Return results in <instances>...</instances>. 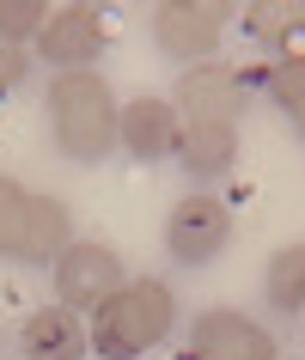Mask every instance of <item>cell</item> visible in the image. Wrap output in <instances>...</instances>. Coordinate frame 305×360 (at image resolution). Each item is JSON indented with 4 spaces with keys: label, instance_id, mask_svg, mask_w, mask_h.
I'll use <instances>...</instances> for the list:
<instances>
[{
    "label": "cell",
    "instance_id": "cell-1",
    "mask_svg": "<svg viewBox=\"0 0 305 360\" xmlns=\"http://www.w3.org/2000/svg\"><path fill=\"white\" fill-rule=\"evenodd\" d=\"M43 110H49V134H56V147L67 159H104L116 153V104L110 79L98 74V68H79V74H56L49 79V98H43Z\"/></svg>",
    "mask_w": 305,
    "mask_h": 360
},
{
    "label": "cell",
    "instance_id": "cell-2",
    "mask_svg": "<svg viewBox=\"0 0 305 360\" xmlns=\"http://www.w3.org/2000/svg\"><path fill=\"white\" fill-rule=\"evenodd\" d=\"M177 323V300L165 281H129L116 287L110 300L92 311V323H86V336H92V348L104 360H141L147 348H159V342L171 336Z\"/></svg>",
    "mask_w": 305,
    "mask_h": 360
},
{
    "label": "cell",
    "instance_id": "cell-3",
    "mask_svg": "<svg viewBox=\"0 0 305 360\" xmlns=\"http://www.w3.org/2000/svg\"><path fill=\"white\" fill-rule=\"evenodd\" d=\"M74 245V214L56 195L25 190L19 177H0V257L31 269H56V257Z\"/></svg>",
    "mask_w": 305,
    "mask_h": 360
},
{
    "label": "cell",
    "instance_id": "cell-4",
    "mask_svg": "<svg viewBox=\"0 0 305 360\" xmlns=\"http://www.w3.org/2000/svg\"><path fill=\"white\" fill-rule=\"evenodd\" d=\"M238 19L226 0H159L152 6V43L171 61H208L226 37V25Z\"/></svg>",
    "mask_w": 305,
    "mask_h": 360
},
{
    "label": "cell",
    "instance_id": "cell-5",
    "mask_svg": "<svg viewBox=\"0 0 305 360\" xmlns=\"http://www.w3.org/2000/svg\"><path fill=\"white\" fill-rule=\"evenodd\" d=\"M226 245H232V208L214 190H190V195L171 202V214H165V250L183 269L214 263Z\"/></svg>",
    "mask_w": 305,
    "mask_h": 360
},
{
    "label": "cell",
    "instance_id": "cell-6",
    "mask_svg": "<svg viewBox=\"0 0 305 360\" xmlns=\"http://www.w3.org/2000/svg\"><path fill=\"white\" fill-rule=\"evenodd\" d=\"M171 104L183 122H226V129H238V116L250 104V74H238L226 61H195L171 86Z\"/></svg>",
    "mask_w": 305,
    "mask_h": 360
},
{
    "label": "cell",
    "instance_id": "cell-7",
    "mask_svg": "<svg viewBox=\"0 0 305 360\" xmlns=\"http://www.w3.org/2000/svg\"><path fill=\"white\" fill-rule=\"evenodd\" d=\"M116 287H129V269H122V257H116L110 245L74 238V245L56 257V293H61L67 311H98Z\"/></svg>",
    "mask_w": 305,
    "mask_h": 360
},
{
    "label": "cell",
    "instance_id": "cell-8",
    "mask_svg": "<svg viewBox=\"0 0 305 360\" xmlns=\"http://www.w3.org/2000/svg\"><path fill=\"white\" fill-rule=\"evenodd\" d=\"M183 360H275V336L245 311L214 305V311H195L183 336Z\"/></svg>",
    "mask_w": 305,
    "mask_h": 360
},
{
    "label": "cell",
    "instance_id": "cell-9",
    "mask_svg": "<svg viewBox=\"0 0 305 360\" xmlns=\"http://www.w3.org/2000/svg\"><path fill=\"white\" fill-rule=\"evenodd\" d=\"M98 49H104V13L98 6H56L37 31V56L56 68V74H79V68H92Z\"/></svg>",
    "mask_w": 305,
    "mask_h": 360
},
{
    "label": "cell",
    "instance_id": "cell-10",
    "mask_svg": "<svg viewBox=\"0 0 305 360\" xmlns=\"http://www.w3.org/2000/svg\"><path fill=\"white\" fill-rule=\"evenodd\" d=\"M177 141H183V116H177L171 98H134V104H122V116H116V147L129 153V159H141V165H152V159H177Z\"/></svg>",
    "mask_w": 305,
    "mask_h": 360
},
{
    "label": "cell",
    "instance_id": "cell-11",
    "mask_svg": "<svg viewBox=\"0 0 305 360\" xmlns=\"http://www.w3.org/2000/svg\"><path fill=\"white\" fill-rule=\"evenodd\" d=\"M238 19L268 61H305V0H250Z\"/></svg>",
    "mask_w": 305,
    "mask_h": 360
},
{
    "label": "cell",
    "instance_id": "cell-12",
    "mask_svg": "<svg viewBox=\"0 0 305 360\" xmlns=\"http://www.w3.org/2000/svg\"><path fill=\"white\" fill-rule=\"evenodd\" d=\"M19 348H25V360H86V354H92V336H86L79 311H67V305H43V311L25 318Z\"/></svg>",
    "mask_w": 305,
    "mask_h": 360
},
{
    "label": "cell",
    "instance_id": "cell-13",
    "mask_svg": "<svg viewBox=\"0 0 305 360\" xmlns=\"http://www.w3.org/2000/svg\"><path fill=\"white\" fill-rule=\"evenodd\" d=\"M177 159L190 171V184H220L238 165V129H226V122H183Z\"/></svg>",
    "mask_w": 305,
    "mask_h": 360
},
{
    "label": "cell",
    "instance_id": "cell-14",
    "mask_svg": "<svg viewBox=\"0 0 305 360\" xmlns=\"http://www.w3.org/2000/svg\"><path fill=\"white\" fill-rule=\"evenodd\" d=\"M263 293L275 311H287V318H305V245H287L268 257L263 269Z\"/></svg>",
    "mask_w": 305,
    "mask_h": 360
},
{
    "label": "cell",
    "instance_id": "cell-15",
    "mask_svg": "<svg viewBox=\"0 0 305 360\" xmlns=\"http://www.w3.org/2000/svg\"><path fill=\"white\" fill-rule=\"evenodd\" d=\"M250 86H263L268 104L293 122V134L305 141V61H268L263 74H250Z\"/></svg>",
    "mask_w": 305,
    "mask_h": 360
},
{
    "label": "cell",
    "instance_id": "cell-16",
    "mask_svg": "<svg viewBox=\"0 0 305 360\" xmlns=\"http://www.w3.org/2000/svg\"><path fill=\"white\" fill-rule=\"evenodd\" d=\"M43 19H49V6H43V0H0V43H13V49L37 43Z\"/></svg>",
    "mask_w": 305,
    "mask_h": 360
},
{
    "label": "cell",
    "instance_id": "cell-17",
    "mask_svg": "<svg viewBox=\"0 0 305 360\" xmlns=\"http://www.w3.org/2000/svg\"><path fill=\"white\" fill-rule=\"evenodd\" d=\"M25 68H31V56H25V49H13V43H0V92H6V86H19Z\"/></svg>",
    "mask_w": 305,
    "mask_h": 360
}]
</instances>
